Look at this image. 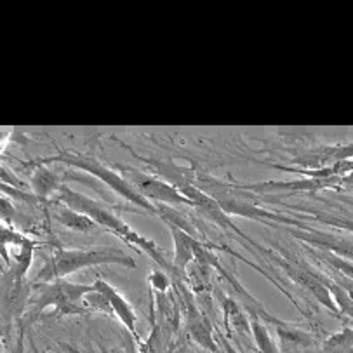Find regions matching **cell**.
<instances>
[{
    "mask_svg": "<svg viewBox=\"0 0 353 353\" xmlns=\"http://www.w3.org/2000/svg\"><path fill=\"white\" fill-rule=\"evenodd\" d=\"M11 353H25V341H23V334L18 336L14 346H12Z\"/></svg>",
    "mask_w": 353,
    "mask_h": 353,
    "instance_id": "cell-12",
    "label": "cell"
},
{
    "mask_svg": "<svg viewBox=\"0 0 353 353\" xmlns=\"http://www.w3.org/2000/svg\"><path fill=\"white\" fill-rule=\"evenodd\" d=\"M221 346H223V350H225V353H239L237 350L233 348V346L226 341V339H221Z\"/></svg>",
    "mask_w": 353,
    "mask_h": 353,
    "instance_id": "cell-13",
    "label": "cell"
},
{
    "mask_svg": "<svg viewBox=\"0 0 353 353\" xmlns=\"http://www.w3.org/2000/svg\"><path fill=\"white\" fill-rule=\"evenodd\" d=\"M54 162H63V164L70 165V168H77L82 169V171L89 172L91 176L98 178L99 181L105 183L106 186L113 190L117 195H121L124 197L125 201H129L131 204H134L136 208L141 209L143 212H148V214H157L161 216L162 211L159 208L152 204L148 199H145L128 179L124 178L119 172L112 171L110 168L103 165L101 162L94 161V159H89V157H81V155H59L56 159H52Z\"/></svg>",
    "mask_w": 353,
    "mask_h": 353,
    "instance_id": "cell-3",
    "label": "cell"
},
{
    "mask_svg": "<svg viewBox=\"0 0 353 353\" xmlns=\"http://www.w3.org/2000/svg\"><path fill=\"white\" fill-rule=\"evenodd\" d=\"M92 285H94L99 292H103V294H105V298L108 299L110 306H112L113 315H115V317L125 325V329H128V331L134 336L136 341L141 345V339H139L138 331H136V322H138V317H136V312H134V308L131 306V303H129L128 299L121 294V292L117 291L115 288H112L108 282L103 281V279H98V281H96Z\"/></svg>",
    "mask_w": 353,
    "mask_h": 353,
    "instance_id": "cell-6",
    "label": "cell"
},
{
    "mask_svg": "<svg viewBox=\"0 0 353 353\" xmlns=\"http://www.w3.org/2000/svg\"><path fill=\"white\" fill-rule=\"evenodd\" d=\"M150 282H152V284L155 285V289H159L161 292L168 289V277L161 272H153L152 275H150Z\"/></svg>",
    "mask_w": 353,
    "mask_h": 353,
    "instance_id": "cell-11",
    "label": "cell"
},
{
    "mask_svg": "<svg viewBox=\"0 0 353 353\" xmlns=\"http://www.w3.org/2000/svg\"><path fill=\"white\" fill-rule=\"evenodd\" d=\"M124 178L141 193L145 199H153L159 202H168V204H190L195 205L188 197H185V193L176 190L169 183L161 181V179L153 178V176L143 174V172L134 171L129 165L124 168Z\"/></svg>",
    "mask_w": 353,
    "mask_h": 353,
    "instance_id": "cell-5",
    "label": "cell"
},
{
    "mask_svg": "<svg viewBox=\"0 0 353 353\" xmlns=\"http://www.w3.org/2000/svg\"><path fill=\"white\" fill-rule=\"evenodd\" d=\"M101 265H122L129 266V268H134L136 266L134 259L129 254H125L124 251H121V249H59L46 263L44 268L39 272V277L37 279L42 282H54L82 268Z\"/></svg>",
    "mask_w": 353,
    "mask_h": 353,
    "instance_id": "cell-2",
    "label": "cell"
},
{
    "mask_svg": "<svg viewBox=\"0 0 353 353\" xmlns=\"http://www.w3.org/2000/svg\"><path fill=\"white\" fill-rule=\"evenodd\" d=\"M54 219L58 223H61L63 226H66V228L75 230V232H91L96 226V223L91 218H88L82 212L73 211V209L66 208L65 204H59V202L58 208L54 209Z\"/></svg>",
    "mask_w": 353,
    "mask_h": 353,
    "instance_id": "cell-8",
    "label": "cell"
},
{
    "mask_svg": "<svg viewBox=\"0 0 353 353\" xmlns=\"http://www.w3.org/2000/svg\"><path fill=\"white\" fill-rule=\"evenodd\" d=\"M92 291V285L73 284V282L59 279V281L46 284L41 289L39 306L48 308L54 306L58 315H79V313H89L91 310L85 305V296Z\"/></svg>",
    "mask_w": 353,
    "mask_h": 353,
    "instance_id": "cell-4",
    "label": "cell"
},
{
    "mask_svg": "<svg viewBox=\"0 0 353 353\" xmlns=\"http://www.w3.org/2000/svg\"><path fill=\"white\" fill-rule=\"evenodd\" d=\"M32 188L37 197L48 199L51 197L52 193H58V190L61 188V185L58 183L54 172L48 168H39L35 174L32 176Z\"/></svg>",
    "mask_w": 353,
    "mask_h": 353,
    "instance_id": "cell-9",
    "label": "cell"
},
{
    "mask_svg": "<svg viewBox=\"0 0 353 353\" xmlns=\"http://www.w3.org/2000/svg\"><path fill=\"white\" fill-rule=\"evenodd\" d=\"M346 181H350V183H352V185H353V172L348 176V178H346Z\"/></svg>",
    "mask_w": 353,
    "mask_h": 353,
    "instance_id": "cell-14",
    "label": "cell"
},
{
    "mask_svg": "<svg viewBox=\"0 0 353 353\" xmlns=\"http://www.w3.org/2000/svg\"><path fill=\"white\" fill-rule=\"evenodd\" d=\"M277 334L281 339V353H312L313 352V341L301 331L296 329H284L277 325Z\"/></svg>",
    "mask_w": 353,
    "mask_h": 353,
    "instance_id": "cell-7",
    "label": "cell"
},
{
    "mask_svg": "<svg viewBox=\"0 0 353 353\" xmlns=\"http://www.w3.org/2000/svg\"><path fill=\"white\" fill-rule=\"evenodd\" d=\"M251 329H252V336H254V341H256V345H258L259 352L261 353H281V350H279L277 346H275V343H273L268 329H266L265 325L258 321V319L251 321Z\"/></svg>",
    "mask_w": 353,
    "mask_h": 353,
    "instance_id": "cell-10",
    "label": "cell"
},
{
    "mask_svg": "<svg viewBox=\"0 0 353 353\" xmlns=\"http://www.w3.org/2000/svg\"><path fill=\"white\" fill-rule=\"evenodd\" d=\"M56 201H58L59 204H65L66 208L73 209V211L85 214L88 218H91L96 225L103 226V228H106L108 232H112L113 235L121 237L125 244L132 245V248H139L161 266H165V268L169 266L164 258V252L157 248L155 242L141 237V235H139L138 232H134L131 226L125 225V223L122 221V219L117 218L112 211L105 209L101 204L92 201V199L84 197L82 193L73 192V190L68 188L66 185H61V188L56 193Z\"/></svg>",
    "mask_w": 353,
    "mask_h": 353,
    "instance_id": "cell-1",
    "label": "cell"
}]
</instances>
